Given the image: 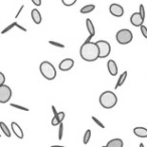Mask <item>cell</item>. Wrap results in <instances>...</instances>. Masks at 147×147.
Returning a JSON list of instances; mask_svg holds the SVG:
<instances>
[{"label":"cell","instance_id":"obj_4","mask_svg":"<svg viewBox=\"0 0 147 147\" xmlns=\"http://www.w3.org/2000/svg\"><path fill=\"white\" fill-rule=\"evenodd\" d=\"M133 39V33L130 29L127 28H123L120 29L118 32L116 33V40L119 45H128L132 41Z\"/></svg>","mask_w":147,"mask_h":147},{"label":"cell","instance_id":"obj_15","mask_svg":"<svg viewBox=\"0 0 147 147\" xmlns=\"http://www.w3.org/2000/svg\"><path fill=\"white\" fill-rule=\"evenodd\" d=\"M127 76H128V71H123V73L121 74V76L119 77L118 81H117L116 86H115V89H116V90H117L118 88H120V87L122 86L123 84H124L125 81H126V79H127Z\"/></svg>","mask_w":147,"mask_h":147},{"label":"cell","instance_id":"obj_6","mask_svg":"<svg viewBox=\"0 0 147 147\" xmlns=\"http://www.w3.org/2000/svg\"><path fill=\"white\" fill-rule=\"evenodd\" d=\"M97 45L100 49V59H105L110 55L111 53V45L108 41L106 40H98Z\"/></svg>","mask_w":147,"mask_h":147},{"label":"cell","instance_id":"obj_30","mask_svg":"<svg viewBox=\"0 0 147 147\" xmlns=\"http://www.w3.org/2000/svg\"><path fill=\"white\" fill-rule=\"evenodd\" d=\"M5 83V76L3 73H0V86L1 85H4Z\"/></svg>","mask_w":147,"mask_h":147},{"label":"cell","instance_id":"obj_29","mask_svg":"<svg viewBox=\"0 0 147 147\" xmlns=\"http://www.w3.org/2000/svg\"><path fill=\"white\" fill-rule=\"evenodd\" d=\"M65 112H59V114H57V118H59V122H63V119H65Z\"/></svg>","mask_w":147,"mask_h":147},{"label":"cell","instance_id":"obj_36","mask_svg":"<svg viewBox=\"0 0 147 147\" xmlns=\"http://www.w3.org/2000/svg\"><path fill=\"white\" fill-rule=\"evenodd\" d=\"M139 147H145V146H144V144H143V143H140V144H139Z\"/></svg>","mask_w":147,"mask_h":147},{"label":"cell","instance_id":"obj_37","mask_svg":"<svg viewBox=\"0 0 147 147\" xmlns=\"http://www.w3.org/2000/svg\"><path fill=\"white\" fill-rule=\"evenodd\" d=\"M102 147H106V145H103V146Z\"/></svg>","mask_w":147,"mask_h":147},{"label":"cell","instance_id":"obj_25","mask_svg":"<svg viewBox=\"0 0 147 147\" xmlns=\"http://www.w3.org/2000/svg\"><path fill=\"white\" fill-rule=\"evenodd\" d=\"M92 120L94 121V122L96 123V124L98 125L99 127H101V128H102V129H105V125L103 124V123L101 122V121L99 120L98 118H96V117H95V116H93V117H92Z\"/></svg>","mask_w":147,"mask_h":147},{"label":"cell","instance_id":"obj_34","mask_svg":"<svg viewBox=\"0 0 147 147\" xmlns=\"http://www.w3.org/2000/svg\"><path fill=\"white\" fill-rule=\"evenodd\" d=\"M16 27H18L19 29H21V30H22V31H24V32H26V28H24V27H23V26H21V25H20V24H18V23H17Z\"/></svg>","mask_w":147,"mask_h":147},{"label":"cell","instance_id":"obj_10","mask_svg":"<svg viewBox=\"0 0 147 147\" xmlns=\"http://www.w3.org/2000/svg\"><path fill=\"white\" fill-rule=\"evenodd\" d=\"M11 131L13 132V134L19 139H23L24 134H23V131L21 129V127L19 126V124H17L16 122H11Z\"/></svg>","mask_w":147,"mask_h":147},{"label":"cell","instance_id":"obj_22","mask_svg":"<svg viewBox=\"0 0 147 147\" xmlns=\"http://www.w3.org/2000/svg\"><path fill=\"white\" fill-rule=\"evenodd\" d=\"M49 45H53V47H59V49H65V45L61 42H57V41H53V40H49Z\"/></svg>","mask_w":147,"mask_h":147},{"label":"cell","instance_id":"obj_3","mask_svg":"<svg viewBox=\"0 0 147 147\" xmlns=\"http://www.w3.org/2000/svg\"><path fill=\"white\" fill-rule=\"evenodd\" d=\"M39 71L45 79L49 81H53L57 77V69L55 65L47 61H45L39 65Z\"/></svg>","mask_w":147,"mask_h":147},{"label":"cell","instance_id":"obj_28","mask_svg":"<svg viewBox=\"0 0 147 147\" xmlns=\"http://www.w3.org/2000/svg\"><path fill=\"white\" fill-rule=\"evenodd\" d=\"M61 124V122H59V118H57V116H55L53 118V120H51V125L53 126H57V125H59Z\"/></svg>","mask_w":147,"mask_h":147},{"label":"cell","instance_id":"obj_9","mask_svg":"<svg viewBox=\"0 0 147 147\" xmlns=\"http://www.w3.org/2000/svg\"><path fill=\"white\" fill-rule=\"evenodd\" d=\"M74 65H75V61H74L73 59H65L59 63V67L61 71H69V69H73Z\"/></svg>","mask_w":147,"mask_h":147},{"label":"cell","instance_id":"obj_24","mask_svg":"<svg viewBox=\"0 0 147 147\" xmlns=\"http://www.w3.org/2000/svg\"><path fill=\"white\" fill-rule=\"evenodd\" d=\"M63 122L59 125V139L61 140L63 139Z\"/></svg>","mask_w":147,"mask_h":147},{"label":"cell","instance_id":"obj_12","mask_svg":"<svg viewBox=\"0 0 147 147\" xmlns=\"http://www.w3.org/2000/svg\"><path fill=\"white\" fill-rule=\"evenodd\" d=\"M133 133L139 138H147V128L145 127H135L133 129Z\"/></svg>","mask_w":147,"mask_h":147},{"label":"cell","instance_id":"obj_17","mask_svg":"<svg viewBox=\"0 0 147 147\" xmlns=\"http://www.w3.org/2000/svg\"><path fill=\"white\" fill-rule=\"evenodd\" d=\"M95 8H96V6H95L94 4H88V5H85V6H83L82 8L80 9V12L83 13V14H88V13L94 11Z\"/></svg>","mask_w":147,"mask_h":147},{"label":"cell","instance_id":"obj_13","mask_svg":"<svg viewBox=\"0 0 147 147\" xmlns=\"http://www.w3.org/2000/svg\"><path fill=\"white\" fill-rule=\"evenodd\" d=\"M31 18H32L33 22H34L35 24H40L41 21H42V16H41L38 9L34 8L31 10Z\"/></svg>","mask_w":147,"mask_h":147},{"label":"cell","instance_id":"obj_32","mask_svg":"<svg viewBox=\"0 0 147 147\" xmlns=\"http://www.w3.org/2000/svg\"><path fill=\"white\" fill-rule=\"evenodd\" d=\"M24 8V5H21L20 6V8H19V10H18V12L16 13V15H15V18H18L19 17V15H20V13H21V11H22V9Z\"/></svg>","mask_w":147,"mask_h":147},{"label":"cell","instance_id":"obj_18","mask_svg":"<svg viewBox=\"0 0 147 147\" xmlns=\"http://www.w3.org/2000/svg\"><path fill=\"white\" fill-rule=\"evenodd\" d=\"M0 128H1V131L4 133L5 136L8 137V138H10V137H11V132H10V130H9L8 126H7V125L5 124L3 121H1V122H0Z\"/></svg>","mask_w":147,"mask_h":147},{"label":"cell","instance_id":"obj_8","mask_svg":"<svg viewBox=\"0 0 147 147\" xmlns=\"http://www.w3.org/2000/svg\"><path fill=\"white\" fill-rule=\"evenodd\" d=\"M130 22L133 26L135 27H140L144 22V18L139 12H134L130 17Z\"/></svg>","mask_w":147,"mask_h":147},{"label":"cell","instance_id":"obj_1","mask_svg":"<svg viewBox=\"0 0 147 147\" xmlns=\"http://www.w3.org/2000/svg\"><path fill=\"white\" fill-rule=\"evenodd\" d=\"M80 55L85 61H97L100 59V49L97 45V42H84L80 47Z\"/></svg>","mask_w":147,"mask_h":147},{"label":"cell","instance_id":"obj_27","mask_svg":"<svg viewBox=\"0 0 147 147\" xmlns=\"http://www.w3.org/2000/svg\"><path fill=\"white\" fill-rule=\"evenodd\" d=\"M139 13L142 15V17L145 19V7L143 4H140L139 5Z\"/></svg>","mask_w":147,"mask_h":147},{"label":"cell","instance_id":"obj_31","mask_svg":"<svg viewBox=\"0 0 147 147\" xmlns=\"http://www.w3.org/2000/svg\"><path fill=\"white\" fill-rule=\"evenodd\" d=\"M31 2H32L35 6H40L41 5V0H31Z\"/></svg>","mask_w":147,"mask_h":147},{"label":"cell","instance_id":"obj_21","mask_svg":"<svg viewBox=\"0 0 147 147\" xmlns=\"http://www.w3.org/2000/svg\"><path fill=\"white\" fill-rule=\"evenodd\" d=\"M11 107H13V108H16L18 109V110H21V111H25V112H28L29 109L26 108V107H23V106H20V105H17V104H13V103H11L10 104Z\"/></svg>","mask_w":147,"mask_h":147},{"label":"cell","instance_id":"obj_7","mask_svg":"<svg viewBox=\"0 0 147 147\" xmlns=\"http://www.w3.org/2000/svg\"><path fill=\"white\" fill-rule=\"evenodd\" d=\"M109 11L115 17H122L124 15V8L118 3H112L109 7Z\"/></svg>","mask_w":147,"mask_h":147},{"label":"cell","instance_id":"obj_26","mask_svg":"<svg viewBox=\"0 0 147 147\" xmlns=\"http://www.w3.org/2000/svg\"><path fill=\"white\" fill-rule=\"evenodd\" d=\"M140 30H141V33H142L143 37L147 38V27L145 26L144 24H142V25L140 26Z\"/></svg>","mask_w":147,"mask_h":147},{"label":"cell","instance_id":"obj_33","mask_svg":"<svg viewBox=\"0 0 147 147\" xmlns=\"http://www.w3.org/2000/svg\"><path fill=\"white\" fill-rule=\"evenodd\" d=\"M51 110H53V115H55V116H57V114H59V112H57V109H55V107L53 106H51Z\"/></svg>","mask_w":147,"mask_h":147},{"label":"cell","instance_id":"obj_23","mask_svg":"<svg viewBox=\"0 0 147 147\" xmlns=\"http://www.w3.org/2000/svg\"><path fill=\"white\" fill-rule=\"evenodd\" d=\"M17 25V22H13V23H11L10 25H8V26L6 27V28H4L3 29L2 31H1V33H2V34H4V33H6L7 31H9V30H11V29L13 28V27H15Z\"/></svg>","mask_w":147,"mask_h":147},{"label":"cell","instance_id":"obj_11","mask_svg":"<svg viewBox=\"0 0 147 147\" xmlns=\"http://www.w3.org/2000/svg\"><path fill=\"white\" fill-rule=\"evenodd\" d=\"M107 67H108V71L111 76H116L118 74V65H117L116 61L113 59H109L107 63Z\"/></svg>","mask_w":147,"mask_h":147},{"label":"cell","instance_id":"obj_35","mask_svg":"<svg viewBox=\"0 0 147 147\" xmlns=\"http://www.w3.org/2000/svg\"><path fill=\"white\" fill-rule=\"evenodd\" d=\"M51 147H65V146H61V145H51Z\"/></svg>","mask_w":147,"mask_h":147},{"label":"cell","instance_id":"obj_16","mask_svg":"<svg viewBox=\"0 0 147 147\" xmlns=\"http://www.w3.org/2000/svg\"><path fill=\"white\" fill-rule=\"evenodd\" d=\"M86 26H87V30L89 32V35H93L94 36L95 33H96V30H95V26L90 18L86 19Z\"/></svg>","mask_w":147,"mask_h":147},{"label":"cell","instance_id":"obj_20","mask_svg":"<svg viewBox=\"0 0 147 147\" xmlns=\"http://www.w3.org/2000/svg\"><path fill=\"white\" fill-rule=\"evenodd\" d=\"M76 2H77V0H61V3L67 7L73 6V5L76 4Z\"/></svg>","mask_w":147,"mask_h":147},{"label":"cell","instance_id":"obj_5","mask_svg":"<svg viewBox=\"0 0 147 147\" xmlns=\"http://www.w3.org/2000/svg\"><path fill=\"white\" fill-rule=\"evenodd\" d=\"M12 96V90L9 86L7 85H1L0 86V103L1 104H5L11 99Z\"/></svg>","mask_w":147,"mask_h":147},{"label":"cell","instance_id":"obj_19","mask_svg":"<svg viewBox=\"0 0 147 147\" xmlns=\"http://www.w3.org/2000/svg\"><path fill=\"white\" fill-rule=\"evenodd\" d=\"M90 139H91V130L88 129V130L85 132L84 138H83V143H84L85 145H87L89 143V141H90Z\"/></svg>","mask_w":147,"mask_h":147},{"label":"cell","instance_id":"obj_14","mask_svg":"<svg viewBox=\"0 0 147 147\" xmlns=\"http://www.w3.org/2000/svg\"><path fill=\"white\" fill-rule=\"evenodd\" d=\"M124 143L121 138H114L108 141V143L106 144V147H123Z\"/></svg>","mask_w":147,"mask_h":147},{"label":"cell","instance_id":"obj_2","mask_svg":"<svg viewBox=\"0 0 147 147\" xmlns=\"http://www.w3.org/2000/svg\"><path fill=\"white\" fill-rule=\"evenodd\" d=\"M118 98L112 91H105L99 97V103L104 109H112L117 105Z\"/></svg>","mask_w":147,"mask_h":147}]
</instances>
